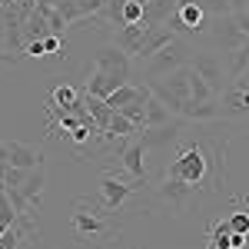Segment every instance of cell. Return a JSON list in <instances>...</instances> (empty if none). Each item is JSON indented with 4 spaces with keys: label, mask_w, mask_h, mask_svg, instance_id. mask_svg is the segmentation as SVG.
I'll use <instances>...</instances> for the list:
<instances>
[{
    "label": "cell",
    "mask_w": 249,
    "mask_h": 249,
    "mask_svg": "<svg viewBox=\"0 0 249 249\" xmlns=\"http://www.w3.org/2000/svg\"><path fill=\"white\" fill-rule=\"evenodd\" d=\"M226 186V136L176 140L163 179L153 183V206L170 216H183L203 196Z\"/></svg>",
    "instance_id": "obj_1"
},
{
    "label": "cell",
    "mask_w": 249,
    "mask_h": 249,
    "mask_svg": "<svg viewBox=\"0 0 249 249\" xmlns=\"http://www.w3.org/2000/svg\"><path fill=\"white\" fill-rule=\"evenodd\" d=\"M130 67H133V57L123 53L113 43H107L93 60V70H90V80H87V93L107 100L113 90L130 83Z\"/></svg>",
    "instance_id": "obj_2"
},
{
    "label": "cell",
    "mask_w": 249,
    "mask_h": 249,
    "mask_svg": "<svg viewBox=\"0 0 249 249\" xmlns=\"http://www.w3.org/2000/svg\"><path fill=\"white\" fill-rule=\"evenodd\" d=\"M70 226H73L80 243H107V239H116V223L110 219V210L103 203H96V199H77L73 203Z\"/></svg>",
    "instance_id": "obj_3"
},
{
    "label": "cell",
    "mask_w": 249,
    "mask_h": 249,
    "mask_svg": "<svg viewBox=\"0 0 249 249\" xmlns=\"http://www.w3.org/2000/svg\"><path fill=\"white\" fill-rule=\"evenodd\" d=\"M136 190H143V179H126L123 173H103V179H100V203L107 206L110 213H120L123 210V203L133 196Z\"/></svg>",
    "instance_id": "obj_4"
},
{
    "label": "cell",
    "mask_w": 249,
    "mask_h": 249,
    "mask_svg": "<svg viewBox=\"0 0 249 249\" xmlns=\"http://www.w3.org/2000/svg\"><path fill=\"white\" fill-rule=\"evenodd\" d=\"M146 63V80H160L173 73V70H179V67H186L190 63V47H186V37H176L170 47H163L160 53H153L150 60H143Z\"/></svg>",
    "instance_id": "obj_5"
},
{
    "label": "cell",
    "mask_w": 249,
    "mask_h": 249,
    "mask_svg": "<svg viewBox=\"0 0 249 249\" xmlns=\"http://www.w3.org/2000/svg\"><path fill=\"white\" fill-rule=\"evenodd\" d=\"M213 47H219L223 53H232L236 47H243L246 43V30L239 27V20H236V14H223V17H213Z\"/></svg>",
    "instance_id": "obj_6"
},
{
    "label": "cell",
    "mask_w": 249,
    "mask_h": 249,
    "mask_svg": "<svg viewBox=\"0 0 249 249\" xmlns=\"http://www.w3.org/2000/svg\"><path fill=\"white\" fill-rule=\"evenodd\" d=\"M190 67H193V70H196L203 80H206V83H210V90H213L216 96H223V90L230 87L226 63L216 57V53H206V50H203V53H193V57H190Z\"/></svg>",
    "instance_id": "obj_7"
},
{
    "label": "cell",
    "mask_w": 249,
    "mask_h": 249,
    "mask_svg": "<svg viewBox=\"0 0 249 249\" xmlns=\"http://www.w3.org/2000/svg\"><path fill=\"white\" fill-rule=\"evenodd\" d=\"M0 163H10V166H20V170H34V166H43V153L37 146L20 143V140H0Z\"/></svg>",
    "instance_id": "obj_8"
},
{
    "label": "cell",
    "mask_w": 249,
    "mask_h": 249,
    "mask_svg": "<svg viewBox=\"0 0 249 249\" xmlns=\"http://www.w3.org/2000/svg\"><path fill=\"white\" fill-rule=\"evenodd\" d=\"M219 107H223V120L232 123H249V90L239 83H230L223 96H219Z\"/></svg>",
    "instance_id": "obj_9"
},
{
    "label": "cell",
    "mask_w": 249,
    "mask_h": 249,
    "mask_svg": "<svg viewBox=\"0 0 249 249\" xmlns=\"http://www.w3.org/2000/svg\"><path fill=\"white\" fill-rule=\"evenodd\" d=\"M146 34H150V23H146V20H140V23H123V27L113 30V47H120L123 53H130V57L136 60Z\"/></svg>",
    "instance_id": "obj_10"
},
{
    "label": "cell",
    "mask_w": 249,
    "mask_h": 249,
    "mask_svg": "<svg viewBox=\"0 0 249 249\" xmlns=\"http://www.w3.org/2000/svg\"><path fill=\"white\" fill-rule=\"evenodd\" d=\"M179 116L193 120V123H219L223 120V107H219V100H186Z\"/></svg>",
    "instance_id": "obj_11"
},
{
    "label": "cell",
    "mask_w": 249,
    "mask_h": 249,
    "mask_svg": "<svg viewBox=\"0 0 249 249\" xmlns=\"http://www.w3.org/2000/svg\"><path fill=\"white\" fill-rule=\"evenodd\" d=\"M17 190L23 196V203H27V213H40V196L47 190V170L43 166H34V170L27 173L23 186H17Z\"/></svg>",
    "instance_id": "obj_12"
},
{
    "label": "cell",
    "mask_w": 249,
    "mask_h": 249,
    "mask_svg": "<svg viewBox=\"0 0 249 249\" xmlns=\"http://www.w3.org/2000/svg\"><path fill=\"white\" fill-rule=\"evenodd\" d=\"M176 37H179V34L173 30L170 23H166V27H150V34H146V40H143V47H140L136 60H150L153 53H160L163 47H170Z\"/></svg>",
    "instance_id": "obj_13"
},
{
    "label": "cell",
    "mask_w": 249,
    "mask_h": 249,
    "mask_svg": "<svg viewBox=\"0 0 249 249\" xmlns=\"http://www.w3.org/2000/svg\"><path fill=\"white\" fill-rule=\"evenodd\" d=\"M146 146H143V143H130V146H126V150H123V156H120V160H123V173H126V176H133V179H143V183H146V173H150V166H146Z\"/></svg>",
    "instance_id": "obj_14"
},
{
    "label": "cell",
    "mask_w": 249,
    "mask_h": 249,
    "mask_svg": "<svg viewBox=\"0 0 249 249\" xmlns=\"http://www.w3.org/2000/svg\"><path fill=\"white\" fill-rule=\"evenodd\" d=\"M173 14H176V0H150L143 7V20L150 27H166Z\"/></svg>",
    "instance_id": "obj_15"
},
{
    "label": "cell",
    "mask_w": 249,
    "mask_h": 249,
    "mask_svg": "<svg viewBox=\"0 0 249 249\" xmlns=\"http://www.w3.org/2000/svg\"><path fill=\"white\" fill-rule=\"evenodd\" d=\"M210 249H232V230H230V223L226 219H216L210 226Z\"/></svg>",
    "instance_id": "obj_16"
},
{
    "label": "cell",
    "mask_w": 249,
    "mask_h": 249,
    "mask_svg": "<svg viewBox=\"0 0 249 249\" xmlns=\"http://www.w3.org/2000/svg\"><path fill=\"white\" fill-rule=\"evenodd\" d=\"M170 120H173V113L163 107V100L153 96V90H150V100H146V126H163Z\"/></svg>",
    "instance_id": "obj_17"
},
{
    "label": "cell",
    "mask_w": 249,
    "mask_h": 249,
    "mask_svg": "<svg viewBox=\"0 0 249 249\" xmlns=\"http://www.w3.org/2000/svg\"><path fill=\"white\" fill-rule=\"evenodd\" d=\"M133 133H140V130H136V126L120 113V110H113V113H110V123H107V130H103V136L116 140V136H133Z\"/></svg>",
    "instance_id": "obj_18"
},
{
    "label": "cell",
    "mask_w": 249,
    "mask_h": 249,
    "mask_svg": "<svg viewBox=\"0 0 249 249\" xmlns=\"http://www.w3.org/2000/svg\"><path fill=\"white\" fill-rule=\"evenodd\" d=\"M77 100H80V93L70 87V83H60V87H53V93H50V103L60 107V110H73Z\"/></svg>",
    "instance_id": "obj_19"
},
{
    "label": "cell",
    "mask_w": 249,
    "mask_h": 249,
    "mask_svg": "<svg viewBox=\"0 0 249 249\" xmlns=\"http://www.w3.org/2000/svg\"><path fill=\"white\" fill-rule=\"evenodd\" d=\"M27 173H30V170H20V166H10V163H7V170H3V176H0L3 190H17V186H23Z\"/></svg>",
    "instance_id": "obj_20"
},
{
    "label": "cell",
    "mask_w": 249,
    "mask_h": 249,
    "mask_svg": "<svg viewBox=\"0 0 249 249\" xmlns=\"http://www.w3.org/2000/svg\"><path fill=\"white\" fill-rule=\"evenodd\" d=\"M226 223H230L232 232H239V236H249V210H236L226 216Z\"/></svg>",
    "instance_id": "obj_21"
},
{
    "label": "cell",
    "mask_w": 249,
    "mask_h": 249,
    "mask_svg": "<svg viewBox=\"0 0 249 249\" xmlns=\"http://www.w3.org/2000/svg\"><path fill=\"white\" fill-rule=\"evenodd\" d=\"M203 10H206V17H223V14H232V7H230V0H196Z\"/></svg>",
    "instance_id": "obj_22"
},
{
    "label": "cell",
    "mask_w": 249,
    "mask_h": 249,
    "mask_svg": "<svg viewBox=\"0 0 249 249\" xmlns=\"http://www.w3.org/2000/svg\"><path fill=\"white\" fill-rule=\"evenodd\" d=\"M43 47H47V53H50V57H67V40L63 37H57V34H47V37H43Z\"/></svg>",
    "instance_id": "obj_23"
},
{
    "label": "cell",
    "mask_w": 249,
    "mask_h": 249,
    "mask_svg": "<svg viewBox=\"0 0 249 249\" xmlns=\"http://www.w3.org/2000/svg\"><path fill=\"white\" fill-rule=\"evenodd\" d=\"M140 20H143V3L126 0V3H123V23H140Z\"/></svg>",
    "instance_id": "obj_24"
},
{
    "label": "cell",
    "mask_w": 249,
    "mask_h": 249,
    "mask_svg": "<svg viewBox=\"0 0 249 249\" xmlns=\"http://www.w3.org/2000/svg\"><path fill=\"white\" fill-rule=\"evenodd\" d=\"M47 53V47H43V40H30L27 47H23V57H43Z\"/></svg>",
    "instance_id": "obj_25"
},
{
    "label": "cell",
    "mask_w": 249,
    "mask_h": 249,
    "mask_svg": "<svg viewBox=\"0 0 249 249\" xmlns=\"http://www.w3.org/2000/svg\"><path fill=\"white\" fill-rule=\"evenodd\" d=\"M232 83H239V87H246V90H249V67L243 70V77H239V80H232Z\"/></svg>",
    "instance_id": "obj_26"
},
{
    "label": "cell",
    "mask_w": 249,
    "mask_h": 249,
    "mask_svg": "<svg viewBox=\"0 0 249 249\" xmlns=\"http://www.w3.org/2000/svg\"><path fill=\"white\" fill-rule=\"evenodd\" d=\"M133 3H143V7H146V3H150V0H133Z\"/></svg>",
    "instance_id": "obj_27"
},
{
    "label": "cell",
    "mask_w": 249,
    "mask_h": 249,
    "mask_svg": "<svg viewBox=\"0 0 249 249\" xmlns=\"http://www.w3.org/2000/svg\"><path fill=\"white\" fill-rule=\"evenodd\" d=\"M243 203H246V210H249V196H246V199H243Z\"/></svg>",
    "instance_id": "obj_28"
}]
</instances>
